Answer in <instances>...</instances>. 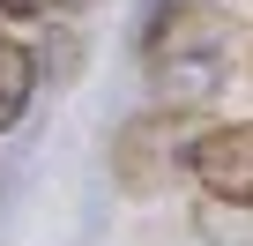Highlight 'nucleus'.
<instances>
[{"mask_svg":"<svg viewBox=\"0 0 253 246\" xmlns=\"http://www.w3.org/2000/svg\"><path fill=\"white\" fill-rule=\"evenodd\" d=\"M231 45H238V15L216 0H164L142 30V67L157 90V112H194L216 97V82L231 75Z\"/></svg>","mask_w":253,"mask_h":246,"instance_id":"obj_1","label":"nucleus"},{"mask_svg":"<svg viewBox=\"0 0 253 246\" xmlns=\"http://www.w3.org/2000/svg\"><path fill=\"white\" fill-rule=\"evenodd\" d=\"M179 172H186V179H201V201L253 209V119H216V127L186 135Z\"/></svg>","mask_w":253,"mask_h":246,"instance_id":"obj_2","label":"nucleus"},{"mask_svg":"<svg viewBox=\"0 0 253 246\" xmlns=\"http://www.w3.org/2000/svg\"><path fill=\"white\" fill-rule=\"evenodd\" d=\"M186 112H142V119H126V127L112 135V179H119V194H157L164 179H171V164H179V149H186Z\"/></svg>","mask_w":253,"mask_h":246,"instance_id":"obj_3","label":"nucleus"},{"mask_svg":"<svg viewBox=\"0 0 253 246\" xmlns=\"http://www.w3.org/2000/svg\"><path fill=\"white\" fill-rule=\"evenodd\" d=\"M30 90H38V60H30V45H8V38H0V135L30 112Z\"/></svg>","mask_w":253,"mask_h":246,"instance_id":"obj_4","label":"nucleus"},{"mask_svg":"<svg viewBox=\"0 0 253 246\" xmlns=\"http://www.w3.org/2000/svg\"><path fill=\"white\" fill-rule=\"evenodd\" d=\"M194 231L209 246H253V209H223V201H194Z\"/></svg>","mask_w":253,"mask_h":246,"instance_id":"obj_5","label":"nucleus"},{"mask_svg":"<svg viewBox=\"0 0 253 246\" xmlns=\"http://www.w3.org/2000/svg\"><path fill=\"white\" fill-rule=\"evenodd\" d=\"M30 60H38V75H52V82H75V67H82V45L60 30V38H45V45H30Z\"/></svg>","mask_w":253,"mask_h":246,"instance_id":"obj_6","label":"nucleus"},{"mask_svg":"<svg viewBox=\"0 0 253 246\" xmlns=\"http://www.w3.org/2000/svg\"><path fill=\"white\" fill-rule=\"evenodd\" d=\"M45 8H60V0H0V15H45Z\"/></svg>","mask_w":253,"mask_h":246,"instance_id":"obj_7","label":"nucleus"},{"mask_svg":"<svg viewBox=\"0 0 253 246\" xmlns=\"http://www.w3.org/2000/svg\"><path fill=\"white\" fill-rule=\"evenodd\" d=\"M157 8H164V0H157Z\"/></svg>","mask_w":253,"mask_h":246,"instance_id":"obj_8","label":"nucleus"}]
</instances>
